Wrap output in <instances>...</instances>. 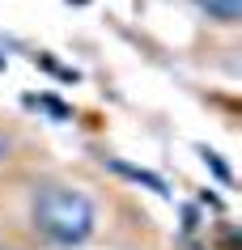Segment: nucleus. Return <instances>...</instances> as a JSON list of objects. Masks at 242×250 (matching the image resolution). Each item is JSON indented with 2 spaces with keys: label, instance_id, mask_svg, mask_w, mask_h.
I'll return each mask as SVG.
<instances>
[{
  "label": "nucleus",
  "instance_id": "f257e3e1",
  "mask_svg": "<svg viewBox=\"0 0 242 250\" xmlns=\"http://www.w3.org/2000/svg\"><path fill=\"white\" fill-rule=\"evenodd\" d=\"M34 229L60 246H77L94 233V204L72 187H47L34 199Z\"/></svg>",
  "mask_w": 242,
  "mask_h": 250
},
{
  "label": "nucleus",
  "instance_id": "7ed1b4c3",
  "mask_svg": "<svg viewBox=\"0 0 242 250\" xmlns=\"http://www.w3.org/2000/svg\"><path fill=\"white\" fill-rule=\"evenodd\" d=\"M115 170H119V174H128V178H136V183H145V187H153V191H166V187H161V178H157V174L132 170V166H123V161H115Z\"/></svg>",
  "mask_w": 242,
  "mask_h": 250
},
{
  "label": "nucleus",
  "instance_id": "20e7f679",
  "mask_svg": "<svg viewBox=\"0 0 242 250\" xmlns=\"http://www.w3.org/2000/svg\"><path fill=\"white\" fill-rule=\"evenodd\" d=\"M4 148H9V145H4V136H0V161H4Z\"/></svg>",
  "mask_w": 242,
  "mask_h": 250
},
{
  "label": "nucleus",
  "instance_id": "f03ea898",
  "mask_svg": "<svg viewBox=\"0 0 242 250\" xmlns=\"http://www.w3.org/2000/svg\"><path fill=\"white\" fill-rule=\"evenodd\" d=\"M200 9H204L208 17H217V21H238L242 0H200Z\"/></svg>",
  "mask_w": 242,
  "mask_h": 250
}]
</instances>
